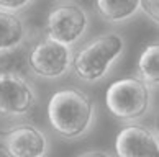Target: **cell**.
I'll return each instance as SVG.
<instances>
[{
	"instance_id": "7c38bea8",
	"label": "cell",
	"mask_w": 159,
	"mask_h": 157,
	"mask_svg": "<svg viewBox=\"0 0 159 157\" xmlns=\"http://www.w3.org/2000/svg\"><path fill=\"white\" fill-rule=\"evenodd\" d=\"M28 5H31L30 0H0V11L16 15L20 10H25Z\"/></svg>"
},
{
	"instance_id": "8992f818",
	"label": "cell",
	"mask_w": 159,
	"mask_h": 157,
	"mask_svg": "<svg viewBox=\"0 0 159 157\" xmlns=\"http://www.w3.org/2000/svg\"><path fill=\"white\" fill-rule=\"evenodd\" d=\"M30 69L43 79H57L72 67V51L51 39H43L28 54Z\"/></svg>"
},
{
	"instance_id": "ba28073f",
	"label": "cell",
	"mask_w": 159,
	"mask_h": 157,
	"mask_svg": "<svg viewBox=\"0 0 159 157\" xmlns=\"http://www.w3.org/2000/svg\"><path fill=\"white\" fill-rule=\"evenodd\" d=\"M115 152L116 157H157V137L144 126H125L116 136Z\"/></svg>"
},
{
	"instance_id": "4fadbf2b",
	"label": "cell",
	"mask_w": 159,
	"mask_h": 157,
	"mask_svg": "<svg viewBox=\"0 0 159 157\" xmlns=\"http://www.w3.org/2000/svg\"><path fill=\"white\" fill-rule=\"evenodd\" d=\"M139 8L146 11V15L149 16L152 21H159V15H157V10H159V3L157 0H143L139 2Z\"/></svg>"
},
{
	"instance_id": "277c9868",
	"label": "cell",
	"mask_w": 159,
	"mask_h": 157,
	"mask_svg": "<svg viewBox=\"0 0 159 157\" xmlns=\"http://www.w3.org/2000/svg\"><path fill=\"white\" fill-rule=\"evenodd\" d=\"M89 26L87 11L77 3H59L49 11L46 21L48 39L70 48L84 36Z\"/></svg>"
},
{
	"instance_id": "5b68a950",
	"label": "cell",
	"mask_w": 159,
	"mask_h": 157,
	"mask_svg": "<svg viewBox=\"0 0 159 157\" xmlns=\"http://www.w3.org/2000/svg\"><path fill=\"white\" fill-rule=\"evenodd\" d=\"M36 103L33 85L15 71L0 69V115L25 116Z\"/></svg>"
},
{
	"instance_id": "30bf717a",
	"label": "cell",
	"mask_w": 159,
	"mask_h": 157,
	"mask_svg": "<svg viewBox=\"0 0 159 157\" xmlns=\"http://www.w3.org/2000/svg\"><path fill=\"white\" fill-rule=\"evenodd\" d=\"M95 8L103 20L111 23H120L136 13L139 10V2H136V0H126V2L98 0V2H95Z\"/></svg>"
},
{
	"instance_id": "7a4b0ae2",
	"label": "cell",
	"mask_w": 159,
	"mask_h": 157,
	"mask_svg": "<svg viewBox=\"0 0 159 157\" xmlns=\"http://www.w3.org/2000/svg\"><path fill=\"white\" fill-rule=\"evenodd\" d=\"M125 39L118 33H107L93 38L72 56L74 74L84 82L95 84L108 74L111 64L121 56Z\"/></svg>"
},
{
	"instance_id": "9c48e42d",
	"label": "cell",
	"mask_w": 159,
	"mask_h": 157,
	"mask_svg": "<svg viewBox=\"0 0 159 157\" xmlns=\"http://www.w3.org/2000/svg\"><path fill=\"white\" fill-rule=\"evenodd\" d=\"M26 28L18 15L0 11V54L18 48L25 41Z\"/></svg>"
},
{
	"instance_id": "8fae6325",
	"label": "cell",
	"mask_w": 159,
	"mask_h": 157,
	"mask_svg": "<svg viewBox=\"0 0 159 157\" xmlns=\"http://www.w3.org/2000/svg\"><path fill=\"white\" fill-rule=\"evenodd\" d=\"M159 48L157 44H149L139 56V62H138V71H139V77L143 82L152 89L157 87V79H159Z\"/></svg>"
},
{
	"instance_id": "52a82bcc",
	"label": "cell",
	"mask_w": 159,
	"mask_h": 157,
	"mask_svg": "<svg viewBox=\"0 0 159 157\" xmlns=\"http://www.w3.org/2000/svg\"><path fill=\"white\" fill-rule=\"evenodd\" d=\"M0 150L7 157H44L48 137L33 124H16L0 131Z\"/></svg>"
},
{
	"instance_id": "5bb4252c",
	"label": "cell",
	"mask_w": 159,
	"mask_h": 157,
	"mask_svg": "<svg viewBox=\"0 0 159 157\" xmlns=\"http://www.w3.org/2000/svg\"><path fill=\"white\" fill-rule=\"evenodd\" d=\"M79 157H111L108 152H103V150H90V152H84Z\"/></svg>"
},
{
	"instance_id": "6da1fadb",
	"label": "cell",
	"mask_w": 159,
	"mask_h": 157,
	"mask_svg": "<svg viewBox=\"0 0 159 157\" xmlns=\"http://www.w3.org/2000/svg\"><path fill=\"white\" fill-rule=\"evenodd\" d=\"M95 118V105L82 90L59 89L48 102V120L51 128L66 139L87 134Z\"/></svg>"
},
{
	"instance_id": "3957f363",
	"label": "cell",
	"mask_w": 159,
	"mask_h": 157,
	"mask_svg": "<svg viewBox=\"0 0 159 157\" xmlns=\"http://www.w3.org/2000/svg\"><path fill=\"white\" fill-rule=\"evenodd\" d=\"M105 105L118 120L134 121L149 111L151 89L138 77L120 79L107 89Z\"/></svg>"
}]
</instances>
